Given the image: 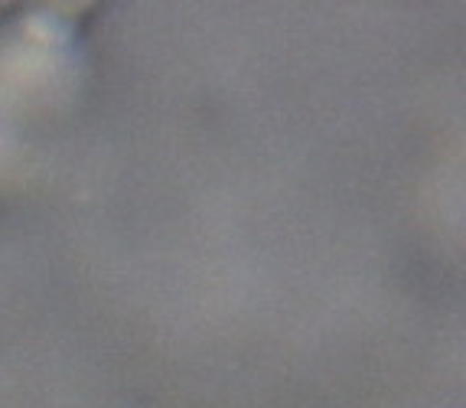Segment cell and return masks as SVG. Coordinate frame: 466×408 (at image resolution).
<instances>
[]
</instances>
